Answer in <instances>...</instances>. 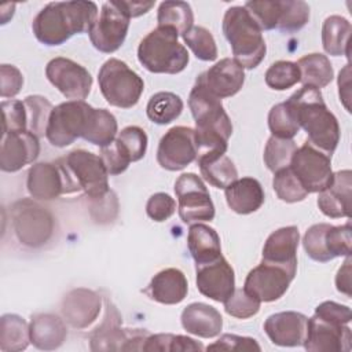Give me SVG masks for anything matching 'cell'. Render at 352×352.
<instances>
[{
    "instance_id": "obj_2",
    "label": "cell",
    "mask_w": 352,
    "mask_h": 352,
    "mask_svg": "<svg viewBox=\"0 0 352 352\" xmlns=\"http://www.w3.org/2000/svg\"><path fill=\"white\" fill-rule=\"evenodd\" d=\"M286 103L298 126L307 132L308 143L331 157L340 142V125L336 116L327 109L320 91L302 85Z\"/></svg>"
},
{
    "instance_id": "obj_40",
    "label": "cell",
    "mask_w": 352,
    "mask_h": 352,
    "mask_svg": "<svg viewBox=\"0 0 352 352\" xmlns=\"http://www.w3.org/2000/svg\"><path fill=\"white\" fill-rule=\"evenodd\" d=\"M297 150L293 139H280L271 136L264 148V164L271 172H278L290 165L292 157Z\"/></svg>"
},
{
    "instance_id": "obj_36",
    "label": "cell",
    "mask_w": 352,
    "mask_h": 352,
    "mask_svg": "<svg viewBox=\"0 0 352 352\" xmlns=\"http://www.w3.org/2000/svg\"><path fill=\"white\" fill-rule=\"evenodd\" d=\"M183 111V100L179 95L168 91L154 94L147 106L146 113L151 122L166 125L175 121Z\"/></svg>"
},
{
    "instance_id": "obj_10",
    "label": "cell",
    "mask_w": 352,
    "mask_h": 352,
    "mask_svg": "<svg viewBox=\"0 0 352 352\" xmlns=\"http://www.w3.org/2000/svg\"><path fill=\"white\" fill-rule=\"evenodd\" d=\"M92 109L84 100H67L55 106L45 131L48 142L55 147H66L76 139L82 138Z\"/></svg>"
},
{
    "instance_id": "obj_56",
    "label": "cell",
    "mask_w": 352,
    "mask_h": 352,
    "mask_svg": "<svg viewBox=\"0 0 352 352\" xmlns=\"http://www.w3.org/2000/svg\"><path fill=\"white\" fill-rule=\"evenodd\" d=\"M91 216L99 223H109L113 221L117 216L118 210V201L114 191H109L104 197L91 199Z\"/></svg>"
},
{
    "instance_id": "obj_58",
    "label": "cell",
    "mask_w": 352,
    "mask_h": 352,
    "mask_svg": "<svg viewBox=\"0 0 352 352\" xmlns=\"http://www.w3.org/2000/svg\"><path fill=\"white\" fill-rule=\"evenodd\" d=\"M114 4L121 11H124L129 18L140 16V15L148 12L154 7V1H124V0L120 1L118 0V1H114Z\"/></svg>"
},
{
    "instance_id": "obj_22",
    "label": "cell",
    "mask_w": 352,
    "mask_h": 352,
    "mask_svg": "<svg viewBox=\"0 0 352 352\" xmlns=\"http://www.w3.org/2000/svg\"><path fill=\"white\" fill-rule=\"evenodd\" d=\"M102 297L85 287L70 290L62 300V316L74 329H85L99 316Z\"/></svg>"
},
{
    "instance_id": "obj_32",
    "label": "cell",
    "mask_w": 352,
    "mask_h": 352,
    "mask_svg": "<svg viewBox=\"0 0 352 352\" xmlns=\"http://www.w3.org/2000/svg\"><path fill=\"white\" fill-rule=\"evenodd\" d=\"M352 26L348 19L340 15H330L322 26L323 50L333 56L346 55L349 59V38Z\"/></svg>"
},
{
    "instance_id": "obj_25",
    "label": "cell",
    "mask_w": 352,
    "mask_h": 352,
    "mask_svg": "<svg viewBox=\"0 0 352 352\" xmlns=\"http://www.w3.org/2000/svg\"><path fill=\"white\" fill-rule=\"evenodd\" d=\"M26 187L36 199L51 201L66 194L65 175L58 162H37L28 172Z\"/></svg>"
},
{
    "instance_id": "obj_49",
    "label": "cell",
    "mask_w": 352,
    "mask_h": 352,
    "mask_svg": "<svg viewBox=\"0 0 352 352\" xmlns=\"http://www.w3.org/2000/svg\"><path fill=\"white\" fill-rule=\"evenodd\" d=\"M330 226L331 224H327V223L314 224L307 230V232L302 238V246H304L307 254L315 261L327 263L331 260V257L329 256V253L326 250V245H324V235Z\"/></svg>"
},
{
    "instance_id": "obj_6",
    "label": "cell",
    "mask_w": 352,
    "mask_h": 352,
    "mask_svg": "<svg viewBox=\"0 0 352 352\" xmlns=\"http://www.w3.org/2000/svg\"><path fill=\"white\" fill-rule=\"evenodd\" d=\"M58 164L65 175L66 194L82 191L91 199H96L110 191L109 172L100 155L78 148L60 158Z\"/></svg>"
},
{
    "instance_id": "obj_55",
    "label": "cell",
    "mask_w": 352,
    "mask_h": 352,
    "mask_svg": "<svg viewBox=\"0 0 352 352\" xmlns=\"http://www.w3.org/2000/svg\"><path fill=\"white\" fill-rule=\"evenodd\" d=\"M23 85V76L14 65L3 63L0 66V95L1 98H14Z\"/></svg>"
},
{
    "instance_id": "obj_8",
    "label": "cell",
    "mask_w": 352,
    "mask_h": 352,
    "mask_svg": "<svg viewBox=\"0 0 352 352\" xmlns=\"http://www.w3.org/2000/svg\"><path fill=\"white\" fill-rule=\"evenodd\" d=\"M104 308L102 323L89 336L91 351H143L150 333L144 329H122L121 315L109 298H104Z\"/></svg>"
},
{
    "instance_id": "obj_34",
    "label": "cell",
    "mask_w": 352,
    "mask_h": 352,
    "mask_svg": "<svg viewBox=\"0 0 352 352\" xmlns=\"http://www.w3.org/2000/svg\"><path fill=\"white\" fill-rule=\"evenodd\" d=\"M30 342L29 324L15 314H6L0 319V351L19 352Z\"/></svg>"
},
{
    "instance_id": "obj_4",
    "label": "cell",
    "mask_w": 352,
    "mask_h": 352,
    "mask_svg": "<svg viewBox=\"0 0 352 352\" xmlns=\"http://www.w3.org/2000/svg\"><path fill=\"white\" fill-rule=\"evenodd\" d=\"M263 30L245 7H230L223 18V33L231 45L234 59L243 69L257 67L265 56Z\"/></svg>"
},
{
    "instance_id": "obj_42",
    "label": "cell",
    "mask_w": 352,
    "mask_h": 352,
    "mask_svg": "<svg viewBox=\"0 0 352 352\" xmlns=\"http://www.w3.org/2000/svg\"><path fill=\"white\" fill-rule=\"evenodd\" d=\"M183 41L194 52L195 58L212 62L217 58V45L212 33L204 26H192L183 36Z\"/></svg>"
},
{
    "instance_id": "obj_21",
    "label": "cell",
    "mask_w": 352,
    "mask_h": 352,
    "mask_svg": "<svg viewBox=\"0 0 352 352\" xmlns=\"http://www.w3.org/2000/svg\"><path fill=\"white\" fill-rule=\"evenodd\" d=\"M199 80L219 99L234 96L245 82V69L232 58L216 62L209 70L201 73Z\"/></svg>"
},
{
    "instance_id": "obj_9",
    "label": "cell",
    "mask_w": 352,
    "mask_h": 352,
    "mask_svg": "<svg viewBox=\"0 0 352 352\" xmlns=\"http://www.w3.org/2000/svg\"><path fill=\"white\" fill-rule=\"evenodd\" d=\"M12 227L18 241L29 248L45 245L54 232L51 212L30 198L16 201L11 208Z\"/></svg>"
},
{
    "instance_id": "obj_43",
    "label": "cell",
    "mask_w": 352,
    "mask_h": 352,
    "mask_svg": "<svg viewBox=\"0 0 352 352\" xmlns=\"http://www.w3.org/2000/svg\"><path fill=\"white\" fill-rule=\"evenodd\" d=\"M268 126L272 136L280 139H293L300 131L296 117L286 102L278 103L270 110Z\"/></svg>"
},
{
    "instance_id": "obj_13",
    "label": "cell",
    "mask_w": 352,
    "mask_h": 352,
    "mask_svg": "<svg viewBox=\"0 0 352 352\" xmlns=\"http://www.w3.org/2000/svg\"><path fill=\"white\" fill-rule=\"evenodd\" d=\"M129 21L131 18L114 1H106L88 32L92 45L104 54L117 51L125 41Z\"/></svg>"
},
{
    "instance_id": "obj_59",
    "label": "cell",
    "mask_w": 352,
    "mask_h": 352,
    "mask_svg": "<svg viewBox=\"0 0 352 352\" xmlns=\"http://www.w3.org/2000/svg\"><path fill=\"white\" fill-rule=\"evenodd\" d=\"M338 88H340V99L342 100L345 109L351 111L349 100H351V65L346 63L345 67L338 74Z\"/></svg>"
},
{
    "instance_id": "obj_14",
    "label": "cell",
    "mask_w": 352,
    "mask_h": 352,
    "mask_svg": "<svg viewBox=\"0 0 352 352\" xmlns=\"http://www.w3.org/2000/svg\"><path fill=\"white\" fill-rule=\"evenodd\" d=\"M195 131L190 126H173L161 138L157 148V162L166 170H182L197 161Z\"/></svg>"
},
{
    "instance_id": "obj_16",
    "label": "cell",
    "mask_w": 352,
    "mask_h": 352,
    "mask_svg": "<svg viewBox=\"0 0 352 352\" xmlns=\"http://www.w3.org/2000/svg\"><path fill=\"white\" fill-rule=\"evenodd\" d=\"M294 276L280 265L261 261L248 274L243 289L260 302H272L287 292Z\"/></svg>"
},
{
    "instance_id": "obj_57",
    "label": "cell",
    "mask_w": 352,
    "mask_h": 352,
    "mask_svg": "<svg viewBox=\"0 0 352 352\" xmlns=\"http://www.w3.org/2000/svg\"><path fill=\"white\" fill-rule=\"evenodd\" d=\"M315 315L342 324H348L352 320L351 308L336 301H323L315 308Z\"/></svg>"
},
{
    "instance_id": "obj_51",
    "label": "cell",
    "mask_w": 352,
    "mask_h": 352,
    "mask_svg": "<svg viewBox=\"0 0 352 352\" xmlns=\"http://www.w3.org/2000/svg\"><path fill=\"white\" fill-rule=\"evenodd\" d=\"M3 135L10 132L28 131V118L23 100H3Z\"/></svg>"
},
{
    "instance_id": "obj_12",
    "label": "cell",
    "mask_w": 352,
    "mask_h": 352,
    "mask_svg": "<svg viewBox=\"0 0 352 352\" xmlns=\"http://www.w3.org/2000/svg\"><path fill=\"white\" fill-rule=\"evenodd\" d=\"M289 166L308 194L324 190L333 176L331 157L308 142L294 151Z\"/></svg>"
},
{
    "instance_id": "obj_39",
    "label": "cell",
    "mask_w": 352,
    "mask_h": 352,
    "mask_svg": "<svg viewBox=\"0 0 352 352\" xmlns=\"http://www.w3.org/2000/svg\"><path fill=\"white\" fill-rule=\"evenodd\" d=\"M28 118V131L36 136H44L48 120L52 111V104L48 99L40 95H30L23 99Z\"/></svg>"
},
{
    "instance_id": "obj_20",
    "label": "cell",
    "mask_w": 352,
    "mask_h": 352,
    "mask_svg": "<svg viewBox=\"0 0 352 352\" xmlns=\"http://www.w3.org/2000/svg\"><path fill=\"white\" fill-rule=\"evenodd\" d=\"M308 318L296 311L270 315L264 322V331L272 344L279 346H300L307 334Z\"/></svg>"
},
{
    "instance_id": "obj_15",
    "label": "cell",
    "mask_w": 352,
    "mask_h": 352,
    "mask_svg": "<svg viewBox=\"0 0 352 352\" xmlns=\"http://www.w3.org/2000/svg\"><path fill=\"white\" fill-rule=\"evenodd\" d=\"M48 81L67 99L84 100L92 88L89 72L69 58H54L47 63Z\"/></svg>"
},
{
    "instance_id": "obj_37",
    "label": "cell",
    "mask_w": 352,
    "mask_h": 352,
    "mask_svg": "<svg viewBox=\"0 0 352 352\" xmlns=\"http://www.w3.org/2000/svg\"><path fill=\"white\" fill-rule=\"evenodd\" d=\"M157 22L158 26L170 28L183 36L192 28L194 14L186 1H162L158 7Z\"/></svg>"
},
{
    "instance_id": "obj_45",
    "label": "cell",
    "mask_w": 352,
    "mask_h": 352,
    "mask_svg": "<svg viewBox=\"0 0 352 352\" xmlns=\"http://www.w3.org/2000/svg\"><path fill=\"white\" fill-rule=\"evenodd\" d=\"M265 84L275 91H285L300 82V70L296 62L278 60L265 72Z\"/></svg>"
},
{
    "instance_id": "obj_38",
    "label": "cell",
    "mask_w": 352,
    "mask_h": 352,
    "mask_svg": "<svg viewBox=\"0 0 352 352\" xmlns=\"http://www.w3.org/2000/svg\"><path fill=\"white\" fill-rule=\"evenodd\" d=\"M204 345L195 341L191 337L170 334V333H160L150 334L143 345V351L146 352H184V351H204Z\"/></svg>"
},
{
    "instance_id": "obj_53",
    "label": "cell",
    "mask_w": 352,
    "mask_h": 352,
    "mask_svg": "<svg viewBox=\"0 0 352 352\" xmlns=\"http://www.w3.org/2000/svg\"><path fill=\"white\" fill-rule=\"evenodd\" d=\"M100 158H102L109 175H113V176L125 172L131 164V160L122 151V148L120 147V144L116 139L109 146L102 147Z\"/></svg>"
},
{
    "instance_id": "obj_17",
    "label": "cell",
    "mask_w": 352,
    "mask_h": 352,
    "mask_svg": "<svg viewBox=\"0 0 352 352\" xmlns=\"http://www.w3.org/2000/svg\"><path fill=\"white\" fill-rule=\"evenodd\" d=\"M352 331L348 324L331 322L314 314L308 318L304 348L311 352H349Z\"/></svg>"
},
{
    "instance_id": "obj_44",
    "label": "cell",
    "mask_w": 352,
    "mask_h": 352,
    "mask_svg": "<svg viewBox=\"0 0 352 352\" xmlns=\"http://www.w3.org/2000/svg\"><path fill=\"white\" fill-rule=\"evenodd\" d=\"M309 21V6L301 0H282V14L278 30L283 33H296Z\"/></svg>"
},
{
    "instance_id": "obj_47",
    "label": "cell",
    "mask_w": 352,
    "mask_h": 352,
    "mask_svg": "<svg viewBox=\"0 0 352 352\" xmlns=\"http://www.w3.org/2000/svg\"><path fill=\"white\" fill-rule=\"evenodd\" d=\"M122 151L128 155L131 162L139 161L144 157L147 150V135L144 129L136 125L124 128L116 138Z\"/></svg>"
},
{
    "instance_id": "obj_24",
    "label": "cell",
    "mask_w": 352,
    "mask_h": 352,
    "mask_svg": "<svg viewBox=\"0 0 352 352\" xmlns=\"http://www.w3.org/2000/svg\"><path fill=\"white\" fill-rule=\"evenodd\" d=\"M352 172L349 169L333 173L329 186L319 191L318 206L323 214L331 219L351 217Z\"/></svg>"
},
{
    "instance_id": "obj_50",
    "label": "cell",
    "mask_w": 352,
    "mask_h": 352,
    "mask_svg": "<svg viewBox=\"0 0 352 352\" xmlns=\"http://www.w3.org/2000/svg\"><path fill=\"white\" fill-rule=\"evenodd\" d=\"M351 223L344 226H330L324 235V245L329 256L333 258L341 256H351Z\"/></svg>"
},
{
    "instance_id": "obj_35",
    "label": "cell",
    "mask_w": 352,
    "mask_h": 352,
    "mask_svg": "<svg viewBox=\"0 0 352 352\" xmlns=\"http://www.w3.org/2000/svg\"><path fill=\"white\" fill-rule=\"evenodd\" d=\"M117 131V120L109 110L92 109L82 139L102 148L109 146L116 139Z\"/></svg>"
},
{
    "instance_id": "obj_54",
    "label": "cell",
    "mask_w": 352,
    "mask_h": 352,
    "mask_svg": "<svg viewBox=\"0 0 352 352\" xmlns=\"http://www.w3.org/2000/svg\"><path fill=\"white\" fill-rule=\"evenodd\" d=\"M208 351H261V346L254 338L236 334H223L217 341L210 344Z\"/></svg>"
},
{
    "instance_id": "obj_46",
    "label": "cell",
    "mask_w": 352,
    "mask_h": 352,
    "mask_svg": "<svg viewBox=\"0 0 352 352\" xmlns=\"http://www.w3.org/2000/svg\"><path fill=\"white\" fill-rule=\"evenodd\" d=\"M243 7L248 10L261 30L276 29L282 14V0H253L246 1Z\"/></svg>"
},
{
    "instance_id": "obj_41",
    "label": "cell",
    "mask_w": 352,
    "mask_h": 352,
    "mask_svg": "<svg viewBox=\"0 0 352 352\" xmlns=\"http://www.w3.org/2000/svg\"><path fill=\"white\" fill-rule=\"evenodd\" d=\"M272 187L278 198L287 204L304 201L308 195L307 190L302 187L301 182L293 173L290 166L283 168L274 173Z\"/></svg>"
},
{
    "instance_id": "obj_33",
    "label": "cell",
    "mask_w": 352,
    "mask_h": 352,
    "mask_svg": "<svg viewBox=\"0 0 352 352\" xmlns=\"http://www.w3.org/2000/svg\"><path fill=\"white\" fill-rule=\"evenodd\" d=\"M297 66L300 70V82L302 85L320 89L327 87L334 77L333 66L329 58L323 54H308L298 59Z\"/></svg>"
},
{
    "instance_id": "obj_28",
    "label": "cell",
    "mask_w": 352,
    "mask_h": 352,
    "mask_svg": "<svg viewBox=\"0 0 352 352\" xmlns=\"http://www.w3.org/2000/svg\"><path fill=\"white\" fill-rule=\"evenodd\" d=\"M224 190L227 205L238 214L253 213L264 204V190L254 177L236 179Z\"/></svg>"
},
{
    "instance_id": "obj_48",
    "label": "cell",
    "mask_w": 352,
    "mask_h": 352,
    "mask_svg": "<svg viewBox=\"0 0 352 352\" xmlns=\"http://www.w3.org/2000/svg\"><path fill=\"white\" fill-rule=\"evenodd\" d=\"M228 315L238 319H248L260 311L261 302L249 294L245 289H235L234 293L223 302Z\"/></svg>"
},
{
    "instance_id": "obj_3",
    "label": "cell",
    "mask_w": 352,
    "mask_h": 352,
    "mask_svg": "<svg viewBox=\"0 0 352 352\" xmlns=\"http://www.w3.org/2000/svg\"><path fill=\"white\" fill-rule=\"evenodd\" d=\"M188 107L195 120V144L198 154L226 153L232 124L221 99L214 96L199 80H195L188 96Z\"/></svg>"
},
{
    "instance_id": "obj_27",
    "label": "cell",
    "mask_w": 352,
    "mask_h": 352,
    "mask_svg": "<svg viewBox=\"0 0 352 352\" xmlns=\"http://www.w3.org/2000/svg\"><path fill=\"white\" fill-rule=\"evenodd\" d=\"M183 329L202 338H213L223 329V318L220 312L205 302H191L182 312Z\"/></svg>"
},
{
    "instance_id": "obj_26",
    "label": "cell",
    "mask_w": 352,
    "mask_h": 352,
    "mask_svg": "<svg viewBox=\"0 0 352 352\" xmlns=\"http://www.w3.org/2000/svg\"><path fill=\"white\" fill-rule=\"evenodd\" d=\"M143 293L160 304L175 305L186 298L188 283L186 275L180 270L165 268L151 278Z\"/></svg>"
},
{
    "instance_id": "obj_7",
    "label": "cell",
    "mask_w": 352,
    "mask_h": 352,
    "mask_svg": "<svg viewBox=\"0 0 352 352\" xmlns=\"http://www.w3.org/2000/svg\"><path fill=\"white\" fill-rule=\"evenodd\" d=\"M98 82L106 102L120 109L133 107L144 89L142 77L117 58H110L102 65Z\"/></svg>"
},
{
    "instance_id": "obj_52",
    "label": "cell",
    "mask_w": 352,
    "mask_h": 352,
    "mask_svg": "<svg viewBox=\"0 0 352 352\" xmlns=\"http://www.w3.org/2000/svg\"><path fill=\"white\" fill-rule=\"evenodd\" d=\"M175 210H176V202L166 192L153 194L146 204L147 216L151 220L158 223L168 220L175 213Z\"/></svg>"
},
{
    "instance_id": "obj_60",
    "label": "cell",
    "mask_w": 352,
    "mask_h": 352,
    "mask_svg": "<svg viewBox=\"0 0 352 352\" xmlns=\"http://www.w3.org/2000/svg\"><path fill=\"white\" fill-rule=\"evenodd\" d=\"M351 256H346L344 265L338 270L336 276L337 290L346 297H351Z\"/></svg>"
},
{
    "instance_id": "obj_18",
    "label": "cell",
    "mask_w": 352,
    "mask_h": 352,
    "mask_svg": "<svg viewBox=\"0 0 352 352\" xmlns=\"http://www.w3.org/2000/svg\"><path fill=\"white\" fill-rule=\"evenodd\" d=\"M197 287L205 297L224 302L235 290V274L231 264L220 256L217 260L197 265Z\"/></svg>"
},
{
    "instance_id": "obj_19",
    "label": "cell",
    "mask_w": 352,
    "mask_h": 352,
    "mask_svg": "<svg viewBox=\"0 0 352 352\" xmlns=\"http://www.w3.org/2000/svg\"><path fill=\"white\" fill-rule=\"evenodd\" d=\"M40 154L38 136L29 131L10 132L1 138L0 168L4 172H16L32 164Z\"/></svg>"
},
{
    "instance_id": "obj_5",
    "label": "cell",
    "mask_w": 352,
    "mask_h": 352,
    "mask_svg": "<svg viewBox=\"0 0 352 352\" xmlns=\"http://www.w3.org/2000/svg\"><path fill=\"white\" fill-rule=\"evenodd\" d=\"M177 37V32L170 28L158 26L151 30L138 47L140 65L151 73L177 74L183 72L190 56Z\"/></svg>"
},
{
    "instance_id": "obj_31",
    "label": "cell",
    "mask_w": 352,
    "mask_h": 352,
    "mask_svg": "<svg viewBox=\"0 0 352 352\" xmlns=\"http://www.w3.org/2000/svg\"><path fill=\"white\" fill-rule=\"evenodd\" d=\"M202 177L216 188H226L238 179V170L226 153L213 151L197 157Z\"/></svg>"
},
{
    "instance_id": "obj_23",
    "label": "cell",
    "mask_w": 352,
    "mask_h": 352,
    "mask_svg": "<svg viewBox=\"0 0 352 352\" xmlns=\"http://www.w3.org/2000/svg\"><path fill=\"white\" fill-rule=\"evenodd\" d=\"M300 232L296 226H287L271 232L263 248V260L297 272V248Z\"/></svg>"
},
{
    "instance_id": "obj_11",
    "label": "cell",
    "mask_w": 352,
    "mask_h": 352,
    "mask_svg": "<svg viewBox=\"0 0 352 352\" xmlns=\"http://www.w3.org/2000/svg\"><path fill=\"white\" fill-rule=\"evenodd\" d=\"M175 192L179 202V216L183 223L194 224L213 220L214 205L198 175L191 172L180 175L175 183Z\"/></svg>"
},
{
    "instance_id": "obj_30",
    "label": "cell",
    "mask_w": 352,
    "mask_h": 352,
    "mask_svg": "<svg viewBox=\"0 0 352 352\" xmlns=\"http://www.w3.org/2000/svg\"><path fill=\"white\" fill-rule=\"evenodd\" d=\"M187 246L195 265L212 263L223 256L219 234L214 228L202 223H194L190 226Z\"/></svg>"
},
{
    "instance_id": "obj_1",
    "label": "cell",
    "mask_w": 352,
    "mask_h": 352,
    "mask_svg": "<svg viewBox=\"0 0 352 352\" xmlns=\"http://www.w3.org/2000/svg\"><path fill=\"white\" fill-rule=\"evenodd\" d=\"M98 14L94 1H54L36 15L32 30L41 44L60 45L74 34L89 32Z\"/></svg>"
},
{
    "instance_id": "obj_29",
    "label": "cell",
    "mask_w": 352,
    "mask_h": 352,
    "mask_svg": "<svg viewBox=\"0 0 352 352\" xmlns=\"http://www.w3.org/2000/svg\"><path fill=\"white\" fill-rule=\"evenodd\" d=\"M30 342L41 351L58 349L66 340L67 330L63 319L52 314H38L29 324Z\"/></svg>"
}]
</instances>
